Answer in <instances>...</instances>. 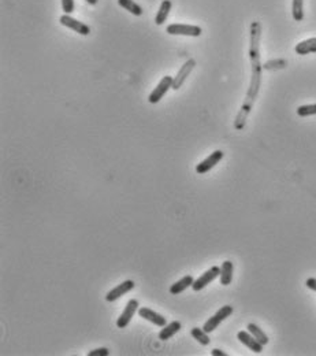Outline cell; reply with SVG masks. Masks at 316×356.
<instances>
[{
    "label": "cell",
    "mask_w": 316,
    "mask_h": 356,
    "mask_svg": "<svg viewBox=\"0 0 316 356\" xmlns=\"http://www.w3.org/2000/svg\"><path fill=\"white\" fill-rule=\"evenodd\" d=\"M304 0H293V5H292V15H293L294 21H303L304 18V11H303Z\"/></svg>",
    "instance_id": "44dd1931"
},
{
    "label": "cell",
    "mask_w": 316,
    "mask_h": 356,
    "mask_svg": "<svg viewBox=\"0 0 316 356\" xmlns=\"http://www.w3.org/2000/svg\"><path fill=\"white\" fill-rule=\"evenodd\" d=\"M286 66H288V62L285 59H272L263 64V68L264 70H279V68H285Z\"/></svg>",
    "instance_id": "7402d4cb"
},
{
    "label": "cell",
    "mask_w": 316,
    "mask_h": 356,
    "mask_svg": "<svg viewBox=\"0 0 316 356\" xmlns=\"http://www.w3.org/2000/svg\"><path fill=\"white\" fill-rule=\"evenodd\" d=\"M86 3H88V5L95 6V5H97V0H86Z\"/></svg>",
    "instance_id": "83f0119b"
},
{
    "label": "cell",
    "mask_w": 316,
    "mask_h": 356,
    "mask_svg": "<svg viewBox=\"0 0 316 356\" xmlns=\"http://www.w3.org/2000/svg\"><path fill=\"white\" fill-rule=\"evenodd\" d=\"M118 5L121 6L122 9L126 10V11H129L130 14L135 15V17H140V15H143V9H141V6L137 5L134 0H118Z\"/></svg>",
    "instance_id": "d6986e66"
},
{
    "label": "cell",
    "mask_w": 316,
    "mask_h": 356,
    "mask_svg": "<svg viewBox=\"0 0 316 356\" xmlns=\"http://www.w3.org/2000/svg\"><path fill=\"white\" fill-rule=\"evenodd\" d=\"M171 0H163L162 3H160L158 14H156V17H155V23H156V25L160 26V25H163V23L166 22V19L168 18V14L171 11Z\"/></svg>",
    "instance_id": "2e32d148"
},
{
    "label": "cell",
    "mask_w": 316,
    "mask_h": 356,
    "mask_svg": "<svg viewBox=\"0 0 316 356\" xmlns=\"http://www.w3.org/2000/svg\"><path fill=\"white\" fill-rule=\"evenodd\" d=\"M62 9H63L64 14H70L74 11L76 9V5H74V0H62Z\"/></svg>",
    "instance_id": "cb8c5ba5"
},
{
    "label": "cell",
    "mask_w": 316,
    "mask_h": 356,
    "mask_svg": "<svg viewBox=\"0 0 316 356\" xmlns=\"http://www.w3.org/2000/svg\"><path fill=\"white\" fill-rule=\"evenodd\" d=\"M305 285H307L311 291H313V292H316V278H308L307 282H305Z\"/></svg>",
    "instance_id": "484cf974"
},
{
    "label": "cell",
    "mask_w": 316,
    "mask_h": 356,
    "mask_svg": "<svg viewBox=\"0 0 316 356\" xmlns=\"http://www.w3.org/2000/svg\"><path fill=\"white\" fill-rule=\"evenodd\" d=\"M233 271H234L233 262L231 260H225L221 266V275H219L222 285H225V287L230 285L231 281H233Z\"/></svg>",
    "instance_id": "5bb4252c"
},
{
    "label": "cell",
    "mask_w": 316,
    "mask_h": 356,
    "mask_svg": "<svg viewBox=\"0 0 316 356\" xmlns=\"http://www.w3.org/2000/svg\"><path fill=\"white\" fill-rule=\"evenodd\" d=\"M247 329H248L249 333L252 334L253 337L256 338L260 344H263V345H267V344H268V341H270V340H268V336L263 332L262 329L259 328L258 325L249 324L248 326H247Z\"/></svg>",
    "instance_id": "ac0fdd59"
},
{
    "label": "cell",
    "mask_w": 316,
    "mask_h": 356,
    "mask_svg": "<svg viewBox=\"0 0 316 356\" xmlns=\"http://www.w3.org/2000/svg\"><path fill=\"white\" fill-rule=\"evenodd\" d=\"M166 32L172 36H189L199 37L201 36V27L197 25H185V23H172L166 27Z\"/></svg>",
    "instance_id": "7a4b0ae2"
},
{
    "label": "cell",
    "mask_w": 316,
    "mask_h": 356,
    "mask_svg": "<svg viewBox=\"0 0 316 356\" xmlns=\"http://www.w3.org/2000/svg\"><path fill=\"white\" fill-rule=\"evenodd\" d=\"M211 355L213 356H227V353L223 351H221V349H218V348H215V349H213V351H211Z\"/></svg>",
    "instance_id": "4316f807"
},
{
    "label": "cell",
    "mask_w": 316,
    "mask_h": 356,
    "mask_svg": "<svg viewBox=\"0 0 316 356\" xmlns=\"http://www.w3.org/2000/svg\"><path fill=\"white\" fill-rule=\"evenodd\" d=\"M294 51L298 55H308L312 54V52H316V37H312V39H308V40L298 43L296 48H294Z\"/></svg>",
    "instance_id": "e0dca14e"
},
{
    "label": "cell",
    "mask_w": 316,
    "mask_h": 356,
    "mask_svg": "<svg viewBox=\"0 0 316 356\" xmlns=\"http://www.w3.org/2000/svg\"><path fill=\"white\" fill-rule=\"evenodd\" d=\"M138 315H140L141 318H144V319H147L148 322H151V324L159 326V328H163V326L167 325V319H166L163 315L158 314L156 311L151 310L148 307H140V308H138Z\"/></svg>",
    "instance_id": "8fae6325"
},
{
    "label": "cell",
    "mask_w": 316,
    "mask_h": 356,
    "mask_svg": "<svg viewBox=\"0 0 316 356\" xmlns=\"http://www.w3.org/2000/svg\"><path fill=\"white\" fill-rule=\"evenodd\" d=\"M251 40H249V59H251V82L245 95L244 103L239 109L238 114L234 119L235 130H242L247 125L248 117L253 109V104L258 99L259 91L262 87V70L263 64L260 60V39H262V25L258 21L251 23Z\"/></svg>",
    "instance_id": "6da1fadb"
},
{
    "label": "cell",
    "mask_w": 316,
    "mask_h": 356,
    "mask_svg": "<svg viewBox=\"0 0 316 356\" xmlns=\"http://www.w3.org/2000/svg\"><path fill=\"white\" fill-rule=\"evenodd\" d=\"M221 275V267L219 266H213L211 269H208L204 274H201L199 278L194 279L192 289L194 292H200L201 289H204L205 287H208L209 283L213 282L214 279Z\"/></svg>",
    "instance_id": "5b68a950"
},
{
    "label": "cell",
    "mask_w": 316,
    "mask_h": 356,
    "mask_svg": "<svg viewBox=\"0 0 316 356\" xmlns=\"http://www.w3.org/2000/svg\"><path fill=\"white\" fill-rule=\"evenodd\" d=\"M233 307L231 306H223L221 307L219 310L215 312V314L209 318V319L204 324L203 329L207 332V333H213L214 330L219 326V325L223 322V321L226 319V318H229L231 314H233Z\"/></svg>",
    "instance_id": "3957f363"
},
{
    "label": "cell",
    "mask_w": 316,
    "mask_h": 356,
    "mask_svg": "<svg viewBox=\"0 0 316 356\" xmlns=\"http://www.w3.org/2000/svg\"><path fill=\"white\" fill-rule=\"evenodd\" d=\"M194 66H196V60L192 59V58H190L189 60H186L185 63L182 64V67L178 70V73H177V76L174 77V80H172V89H174V91H178V89L184 85V82L186 81V78L189 77V74L192 73Z\"/></svg>",
    "instance_id": "30bf717a"
},
{
    "label": "cell",
    "mask_w": 316,
    "mask_h": 356,
    "mask_svg": "<svg viewBox=\"0 0 316 356\" xmlns=\"http://www.w3.org/2000/svg\"><path fill=\"white\" fill-rule=\"evenodd\" d=\"M172 80H174V77H171V76H164L159 81L158 87L155 88L154 91L151 92V95L148 96V101L151 104L159 103L163 99V96L167 93L168 89H172Z\"/></svg>",
    "instance_id": "277c9868"
},
{
    "label": "cell",
    "mask_w": 316,
    "mask_h": 356,
    "mask_svg": "<svg viewBox=\"0 0 316 356\" xmlns=\"http://www.w3.org/2000/svg\"><path fill=\"white\" fill-rule=\"evenodd\" d=\"M223 156H225L223 151H221V150L214 151L211 155L207 156L205 159L201 160V162H200V163L196 166V173L197 174L208 173L209 170H213L214 167H215V166H217V164L219 163L222 159H223Z\"/></svg>",
    "instance_id": "52a82bcc"
},
{
    "label": "cell",
    "mask_w": 316,
    "mask_h": 356,
    "mask_svg": "<svg viewBox=\"0 0 316 356\" xmlns=\"http://www.w3.org/2000/svg\"><path fill=\"white\" fill-rule=\"evenodd\" d=\"M110 353V351L107 348H97V349H93L88 353V356H107Z\"/></svg>",
    "instance_id": "d4e9b609"
},
{
    "label": "cell",
    "mask_w": 316,
    "mask_h": 356,
    "mask_svg": "<svg viewBox=\"0 0 316 356\" xmlns=\"http://www.w3.org/2000/svg\"><path fill=\"white\" fill-rule=\"evenodd\" d=\"M138 307H140V303L137 299H130L127 301L126 307L125 310L122 311V314L119 315V318L117 319V326L119 329H125L127 325L130 324L131 318L134 316L135 311H138Z\"/></svg>",
    "instance_id": "8992f818"
},
{
    "label": "cell",
    "mask_w": 316,
    "mask_h": 356,
    "mask_svg": "<svg viewBox=\"0 0 316 356\" xmlns=\"http://www.w3.org/2000/svg\"><path fill=\"white\" fill-rule=\"evenodd\" d=\"M59 22L62 23L63 26L74 30V32L80 33L81 36H88L90 33V27L88 26V25H85V23L81 22V21H78V19L73 18L68 14H63V15L59 18Z\"/></svg>",
    "instance_id": "ba28073f"
},
{
    "label": "cell",
    "mask_w": 316,
    "mask_h": 356,
    "mask_svg": "<svg viewBox=\"0 0 316 356\" xmlns=\"http://www.w3.org/2000/svg\"><path fill=\"white\" fill-rule=\"evenodd\" d=\"M237 338L244 344L245 347L249 348V349H251L252 352H255V353H260V352H263V347H264V345L260 344V342L253 337L252 334L249 333V332L241 330V332L237 333Z\"/></svg>",
    "instance_id": "7c38bea8"
},
{
    "label": "cell",
    "mask_w": 316,
    "mask_h": 356,
    "mask_svg": "<svg viewBox=\"0 0 316 356\" xmlns=\"http://www.w3.org/2000/svg\"><path fill=\"white\" fill-rule=\"evenodd\" d=\"M134 287H135V282L134 281H131V279L123 281V282H121L115 288H113V289H111V291H110V292L106 295V301L113 303V301L118 300V299H121V297L125 296L127 292L133 291V289H134Z\"/></svg>",
    "instance_id": "9c48e42d"
},
{
    "label": "cell",
    "mask_w": 316,
    "mask_h": 356,
    "mask_svg": "<svg viewBox=\"0 0 316 356\" xmlns=\"http://www.w3.org/2000/svg\"><path fill=\"white\" fill-rule=\"evenodd\" d=\"M190 334H192V337L197 342H200L201 345H208V344L211 342V338L208 337V333L203 328H193L190 330Z\"/></svg>",
    "instance_id": "ffe728a7"
},
{
    "label": "cell",
    "mask_w": 316,
    "mask_h": 356,
    "mask_svg": "<svg viewBox=\"0 0 316 356\" xmlns=\"http://www.w3.org/2000/svg\"><path fill=\"white\" fill-rule=\"evenodd\" d=\"M182 329L180 321H171L170 324H167L166 326H163V329L159 333V340L162 341H167L168 338H171L172 336H175L178 332Z\"/></svg>",
    "instance_id": "4fadbf2b"
},
{
    "label": "cell",
    "mask_w": 316,
    "mask_h": 356,
    "mask_svg": "<svg viewBox=\"0 0 316 356\" xmlns=\"http://www.w3.org/2000/svg\"><path fill=\"white\" fill-rule=\"evenodd\" d=\"M194 282V278L192 277V275H185V277H182V278L180 279V281H177V282H174L170 287V293L171 295H180V293H182L185 289H188V288H192V285H193Z\"/></svg>",
    "instance_id": "9a60e30c"
},
{
    "label": "cell",
    "mask_w": 316,
    "mask_h": 356,
    "mask_svg": "<svg viewBox=\"0 0 316 356\" xmlns=\"http://www.w3.org/2000/svg\"><path fill=\"white\" fill-rule=\"evenodd\" d=\"M297 114L300 117H309V115H316V104L300 105L297 109Z\"/></svg>",
    "instance_id": "603a6c76"
}]
</instances>
